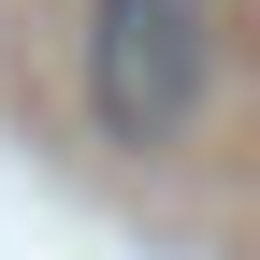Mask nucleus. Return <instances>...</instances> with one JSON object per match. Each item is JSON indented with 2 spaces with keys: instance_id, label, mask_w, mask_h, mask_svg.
I'll return each mask as SVG.
<instances>
[{
  "instance_id": "nucleus-1",
  "label": "nucleus",
  "mask_w": 260,
  "mask_h": 260,
  "mask_svg": "<svg viewBox=\"0 0 260 260\" xmlns=\"http://www.w3.org/2000/svg\"><path fill=\"white\" fill-rule=\"evenodd\" d=\"M217 87V0H87V116L102 145H174Z\"/></svg>"
}]
</instances>
